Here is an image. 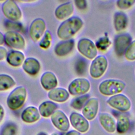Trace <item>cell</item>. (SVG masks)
I'll use <instances>...</instances> for the list:
<instances>
[{
  "label": "cell",
  "mask_w": 135,
  "mask_h": 135,
  "mask_svg": "<svg viewBox=\"0 0 135 135\" xmlns=\"http://www.w3.org/2000/svg\"><path fill=\"white\" fill-rule=\"evenodd\" d=\"M82 20L77 16H73L64 21L58 27L57 34L62 40H68L72 37L82 27Z\"/></svg>",
  "instance_id": "1"
},
{
  "label": "cell",
  "mask_w": 135,
  "mask_h": 135,
  "mask_svg": "<svg viewBox=\"0 0 135 135\" xmlns=\"http://www.w3.org/2000/svg\"><path fill=\"white\" fill-rule=\"evenodd\" d=\"M126 87L124 82L117 79H108L100 83L99 90L104 95H115L121 92Z\"/></svg>",
  "instance_id": "2"
},
{
  "label": "cell",
  "mask_w": 135,
  "mask_h": 135,
  "mask_svg": "<svg viewBox=\"0 0 135 135\" xmlns=\"http://www.w3.org/2000/svg\"><path fill=\"white\" fill-rule=\"evenodd\" d=\"M26 95V90L24 87L21 86L16 88L7 99V104L9 108L12 110L20 108L25 101Z\"/></svg>",
  "instance_id": "3"
},
{
  "label": "cell",
  "mask_w": 135,
  "mask_h": 135,
  "mask_svg": "<svg viewBox=\"0 0 135 135\" xmlns=\"http://www.w3.org/2000/svg\"><path fill=\"white\" fill-rule=\"evenodd\" d=\"M107 67L108 60L106 57L103 55H99L92 62L90 68V74L93 78H99L104 73Z\"/></svg>",
  "instance_id": "4"
},
{
  "label": "cell",
  "mask_w": 135,
  "mask_h": 135,
  "mask_svg": "<svg viewBox=\"0 0 135 135\" xmlns=\"http://www.w3.org/2000/svg\"><path fill=\"white\" fill-rule=\"evenodd\" d=\"M107 102L112 108L122 112L127 111L131 108L129 99L122 94H117L111 97Z\"/></svg>",
  "instance_id": "5"
},
{
  "label": "cell",
  "mask_w": 135,
  "mask_h": 135,
  "mask_svg": "<svg viewBox=\"0 0 135 135\" xmlns=\"http://www.w3.org/2000/svg\"><path fill=\"white\" fill-rule=\"evenodd\" d=\"M2 9L4 15L10 21H18L22 16V12L20 8L13 1H6L3 4Z\"/></svg>",
  "instance_id": "6"
},
{
  "label": "cell",
  "mask_w": 135,
  "mask_h": 135,
  "mask_svg": "<svg viewBox=\"0 0 135 135\" xmlns=\"http://www.w3.org/2000/svg\"><path fill=\"white\" fill-rule=\"evenodd\" d=\"M79 51L84 56L89 59H93L97 56V47L90 40L86 38L80 39L78 43Z\"/></svg>",
  "instance_id": "7"
},
{
  "label": "cell",
  "mask_w": 135,
  "mask_h": 135,
  "mask_svg": "<svg viewBox=\"0 0 135 135\" xmlns=\"http://www.w3.org/2000/svg\"><path fill=\"white\" fill-rule=\"evenodd\" d=\"M90 83L84 78H78L72 81L69 84L68 90L73 95H81L86 93L90 89Z\"/></svg>",
  "instance_id": "8"
},
{
  "label": "cell",
  "mask_w": 135,
  "mask_h": 135,
  "mask_svg": "<svg viewBox=\"0 0 135 135\" xmlns=\"http://www.w3.org/2000/svg\"><path fill=\"white\" fill-rule=\"evenodd\" d=\"M131 36L127 33L120 34L116 36L114 39V51L118 56L123 55L131 44Z\"/></svg>",
  "instance_id": "9"
},
{
  "label": "cell",
  "mask_w": 135,
  "mask_h": 135,
  "mask_svg": "<svg viewBox=\"0 0 135 135\" xmlns=\"http://www.w3.org/2000/svg\"><path fill=\"white\" fill-rule=\"evenodd\" d=\"M5 43L9 47L16 49H23L25 43L23 37L18 33L14 31H8L4 35Z\"/></svg>",
  "instance_id": "10"
},
{
  "label": "cell",
  "mask_w": 135,
  "mask_h": 135,
  "mask_svg": "<svg viewBox=\"0 0 135 135\" xmlns=\"http://www.w3.org/2000/svg\"><path fill=\"white\" fill-rule=\"evenodd\" d=\"M45 30L44 21L40 18L35 19L31 24L29 34L32 40L36 42L43 34Z\"/></svg>",
  "instance_id": "11"
},
{
  "label": "cell",
  "mask_w": 135,
  "mask_h": 135,
  "mask_svg": "<svg viewBox=\"0 0 135 135\" xmlns=\"http://www.w3.org/2000/svg\"><path fill=\"white\" fill-rule=\"evenodd\" d=\"M51 119L54 126L60 131H66L69 129V121L63 112L55 111L51 115Z\"/></svg>",
  "instance_id": "12"
},
{
  "label": "cell",
  "mask_w": 135,
  "mask_h": 135,
  "mask_svg": "<svg viewBox=\"0 0 135 135\" xmlns=\"http://www.w3.org/2000/svg\"><path fill=\"white\" fill-rule=\"evenodd\" d=\"M70 120L72 126L80 132H86L89 128V124L85 117L81 114L73 112L70 117Z\"/></svg>",
  "instance_id": "13"
},
{
  "label": "cell",
  "mask_w": 135,
  "mask_h": 135,
  "mask_svg": "<svg viewBox=\"0 0 135 135\" xmlns=\"http://www.w3.org/2000/svg\"><path fill=\"white\" fill-rule=\"evenodd\" d=\"M99 108L98 100L96 98H91L84 105L82 113L84 117L89 120H93L96 116Z\"/></svg>",
  "instance_id": "14"
},
{
  "label": "cell",
  "mask_w": 135,
  "mask_h": 135,
  "mask_svg": "<svg viewBox=\"0 0 135 135\" xmlns=\"http://www.w3.org/2000/svg\"><path fill=\"white\" fill-rule=\"evenodd\" d=\"M74 46V41L73 39L61 41L54 48L55 53L59 56H63L70 53Z\"/></svg>",
  "instance_id": "15"
},
{
  "label": "cell",
  "mask_w": 135,
  "mask_h": 135,
  "mask_svg": "<svg viewBox=\"0 0 135 135\" xmlns=\"http://www.w3.org/2000/svg\"><path fill=\"white\" fill-rule=\"evenodd\" d=\"M41 68L39 62L35 58L28 57L24 62L23 69L27 74L34 75L37 74Z\"/></svg>",
  "instance_id": "16"
},
{
  "label": "cell",
  "mask_w": 135,
  "mask_h": 135,
  "mask_svg": "<svg viewBox=\"0 0 135 135\" xmlns=\"http://www.w3.org/2000/svg\"><path fill=\"white\" fill-rule=\"evenodd\" d=\"M41 83L46 90H52L57 85V80L55 75L51 72H46L41 78Z\"/></svg>",
  "instance_id": "17"
},
{
  "label": "cell",
  "mask_w": 135,
  "mask_h": 135,
  "mask_svg": "<svg viewBox=\"0 0 135 135\" xmlns=\"http://www.w3.org/2000/svg\"><path fill=\"white\" fill-rule=\"evenodd\" d=\"M40 117V113L37 108L29 107L24 109L21 114V118L26 123H33L37 121Z\"/></svg>",
  "instance_id": "18"
},
{
  "label": "cell",
  "mask_w": 135,
  "mask_h": 135,
  "mask_svg": "<svg viewBox=\"0 0 135 135\" xmlns=\"http://www.w3.org/2000/svg\"><path fill=\"white\" fill-rule=\"evenodd\" d=\"M72 3L70 2L63 3L59 6L55 11V15L59 20H63L70 16L73 12Z\"/></svg>",
  "instance_id": "19"
},
{
  "label": "cell",
  "mask_w": 135,
  "mask_h": 135,
  "mask_svg": "<svg viewBox=\"0 0 135 135\" xmlns=\"http://www.w3.org/2000/svg\"><path fill=\"white\" fill-rule=\"evenodd\" d=\"M99 121L103 128L108 132H114L116 129L114 119L109 114L102 113L99 114Z\"/></svg>",
  "instance_id": "20"
},
{
  "label": "cell",
  "mask_w": 135,
  "mask_h": 135,
  "mask_svg": "<svg viewBox=\"0 0 135 135\" xmlns=\"http://www.w3.org/2000/svg\"><path fill=\"white\" fill-rule=\"evenodd\" d=\"M48 97L53 101L58 102H64L68 99L69 94L65 89L57 88L53 89L49 91L48 93Z\"/></svg>",
  "instance_id": "21"
},
{
  "label": "cell",
  "mask_w": 135,
  "mask_h": 135,
  "mask_svg": "<svg viewBox=\"0 0 135 135\" xmlns=\"http://www.w3.org/2000/svg\"><path fill=\"white\" fill-rule=\"evenodd\" d=\"M24 60V55L20 51H12L7 55V62L13 66H19L23 63Z\"/></svg>",
  "instance_id": "22"
},
{
  "label": "cell",
  "mask_w": 135,
  "mask_h": 135,
  "mask_svg": "<svg viewBox=\"0 0 135 135\" xmlns=\"http://www.w3.org/2000/svg\"><path fill=\"white\" fill-rule=\"evenodd\" d=\"M128 17L123 12H116L114 15V25L118 32L124 30L127 26Z\"/></svg>",
  "instance_id": "23"
},
{
  "label": "cell",
  "mask_w": 135,
  "mask_h": 135,
  "mask_svg": "<svg viewBox=\"0 0 135 135\" xmlns=\"http://www.w3.org/2000/svg\"><path fill=\"white\" fill-rule=\"evenodd\" d=\"M57 105L51 101H45L40 104L38 108L40 114L43 117H49L57 109Z\"/></svg>",
  "instance_id": "24"
},
{
  "label": "cell",
  "mask_w": 135,
  "mask_h": 135,
  "mask_svg": "<svg viewBox=\"0 0 135 135\" xmlns=\"http://www.w3.org/2000/svg\"><path fill=\"white\" fill-rule=\"evenodd\" d=\"M118 132L123 133L126 132L130 127V121L128 117L125 115H121L118 119L117 124Z\"/></svg>",
  "instance_id": "25"
},
{
  "label": "cell",
  "mask_w": 135,
  "mask_h": 135,
  "mask_svg": "<svg viewBox=\"0 0 135 135\" xmlns=\"http://www.w3.org/2000/svg\"><path fill=\"white\" fill-rule=\"evenodd\" d=\"M15 85L13 79L7 74H0V91L9 89Z\"/></svg>",
  "instance_id": "26"
},
{
  "label": "cell",
  "mask_w": 135,
  "mask_h": 135,
  "mask_svg": "<svg viewBox=\"0 0 135 135\" xmlns=\"http://www.w3.org/2000/svg\"><path fill=\"white\" fill-rule=\"evenodd\" d=\"M89 97L90 95L86 94L74 99L71 103V107L76 110L81 109L89 100Z\"/></svg>",
  "instance_id": "27"
},
{
  "label": "cell",
  "mask_w": 135,
  "mask_h": 135,
  "mask_svg": "<svg viewBox=\"0 0 135 135\" xmlns=\"http://www.w3.org/2000/svg\"><path fill=\"white\" fill-rule=\"evenodd\" d=\"M17 131L16 126L12 122L5 124L0 133V135H16Z\"/></svg>",
  "instance_id": "28"
},
{
  "label": "cell",
  "mask_w": 135,
  "mask_h": 135,
  "mask_svg": "<svg viewBox=\"0 0 135 135\" xmlns=\"http://www.w3.org/2000/svg\"><path fill=\"white\" fill-rule=\"evenodd\" d=\"M124 55L128 60H135V40L131 43L126 50Z\"/></svg>",
  "instance_id": "29"
},
{
  "label": "cell",
  "mask_w": 135,
  "mask_h": 135,
  "mask_svg": "<svg viewBox=\"0 0 135 135\" xmlns=\"http://www.w3.org/2000/svg\"><path fill=\"white\" fill-rule=\"evenodd\" d=\"M5 25L6 28L10 30H13L12 31H22L23 30V27L22 24L16 21H6L5 23Z\"/></svg>",
  "instance_id": "30"
},
{
  "label": "cell",
  "mask_w": 135,
  "mask_h": 135,
  "mask_svg": "<svg viewBox=\"0 0 135 135\" xmlns=\"http://www.w3.org/2000/svg\"><path fill=\"white\" fill-rule=\"evenodd\" d=\"M51 40H52L51 34L49 31H47L45 33L44 36L43 38L42 39V40L41 41V42H40L39 45L41 47L44 49H46L48 47H49V46H50Z\"/></svg>",
  "instance_id": "31"
},
{
  "label": "cell",
  "mask_w": 135,
  "mask_h": 135,
  "mask_svg": "<svg viewBox=\"0 0 135 135\" xmlns=\"http://www.w3.org/2000/svg\"><path fill=\"white\" fill-rule=\"evenodd\" d=\"M135 3V0H119L117 1V6L122 9H126L131 7Z\"/></svg>",
  "instance_id": "32"
},
{
  "label": "cell",
  "mask_w": 135,
  "mask_h": 135,
  "mask_svg": "<svg viewBox=\"0 0 135 135\" xmlns=\"http://www.w3.org/2000/svg\"><path fill=\"white\" fill-rule=\"evenodd\" d=\"M86 66V62L83 59L79 60L75 64V70L76 73L80 75L83 74L85 72Z\"/></svg>",
  "instance_id": "33"
},
{
  "label": "cell",
  "mask_w": 135,
  "mask_h": 135,
  "mask_svg": "<svg viewBox=\"0 0 135 135\" xmlns=\"http://www.w3.org/2000/svg\"><path fill=\"white\" fill-rule=\"evenodd\" d=\"M110 44V41L107 37H102L97 42V46L101 50L106 49Z\"/></svg>",
  "instance_id": "34"
},
{
  "label": "cell",
  "mask_w": 135,
  "mask_h": 135,
  "mask_svg": "<svg viewBox=\"0 0 135 135\" xmlns=\"http://www.w3.org/2000/svg\"><path fill=\"white\" fill-rule=\"evenodd\" d=\"M75 5L79 9H84L87 6L86 1L84 0H76L74 1Z\"/></svg>",
  "instance_id": "35"
},
{
  "label": "cell",
  "mask_w": 135,
  "mask_h": 135,
  "mask_svg": "<svg viewBox=\"0 0 135 135\" xmlns=\"http://www.w3.org/2000/svg\"><path fill=\"white\" fill-rule=\"evenodd\" d=\"M7 55V50L3 47L0 46V60H3Z\"/></svg>",
  "instance_id": "36"
},
{
  "label": "cell",
  "mask_w": 135,
  "mask_h": 135,
  "mask_svg": "<svg viewBox=\"0 0 135 135\" xmlns=\"http://www.w3.org/2000/svg\"><path fill=\"white\" fill-rule=\"evenodd\" d=\"M65 135H81L80 133L75 130H71L68 132Z\"/></svg>",
  "instance_id": "37"
},
{
  "label": "cell",
  "mask_w": 135,
  "mask_h": 135,
  "mask_svg": "<svg viewBox=\"0 0 135 135\" xmlns=\"http://www.w3.org/2000/svg\"><path fill=\"white\" fill-rule=\"evenodd\" d=\"M4 115V110L3 108L0 105V122L2 121Z\"/></svg>",
  "instance_id": "38"
},
{
  "label": "cell",
  "mask_w": 135,
  "mask_h": 135,
  "mask_svg": "<svg viewBox=\"0 0 135 135\" xmlns=\"http://www.w3.org/2000/svg\"><path fill=\"white\" fill-rule=\"evenodd\" d=\"M4 42H5V41H4V36L0 32V45L3 44Z\"/></svg>",
  "instance_id": "39"
},
{
  "label": "cell",
  "mask_w": 135,
  "mask_h": 135,
  "mask_svg": "<svg viewBox=\"0 0 135 135\" xmlns=\"http://www.w3.org/2000/svg\"><path fill=\"white\" fill-rule=\"evenodd\" d=\"M37 135H47V134L44 132H40Z\"/></svg>",
  "instance_id": "40"
},
{
  "label": "cell",
  "mask_w": 135,
  "mask_h": 135,
  "mask_svg": "<svg viewBox=\"0 0 135 135\" xmlns=\"http://www.w3.org/2000/svg\"><path fill=\"white\" fill-rule=\"evenodd\" d=\"M51 135H60V134L59 133H53Z\"/></svg>",
  "instance_id": "41"
}]
</instances>
